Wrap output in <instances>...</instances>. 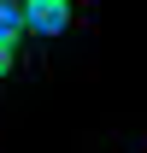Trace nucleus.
<instances>
[{
	"instance_id": "f257e3e1",
	"label": "nucleus",
	"mask_w": 147,
	"mask_h": 153,
	"mask_svg": "<svg viewBox=\"0 0 147 153\" xmlns=\"http://www.w3.org/2000/svg\"><path fill=\"white\" fill-rule=\"evenodd\" d=\"M24 12V36L36 41H65L82 30V18H88V0H18Z\"/></svg>"
},
{
	"instance_id": "f03ea898",
	"label": "nucleus",
	"mask_w": 147,
	"mask_h": 153,
	"mask_svg": "<svg viewBox=\"0 0 147 153\" xmlns=\"http://www.w3.org/2000/svg\"><path fill=\"white\" fill-rule=\"evenodd\" d=\"M0 41H12V47H24V12H18V0H0Z\"/></svg>"
},
{
	"instance_id": "7ed1b4c3",
	"label": "nucleus",
	"mask_w": 147,
	"mask_h": 153,
	"mask_svg": "<svg viewBox=\"0 0 147 153\" xmlns=\"http://www.w3.org/2000/svg\"><path fill=\"white\" fill-rule=\"evenodd\" d=\"M18 53H24V47L0 41V82H12V76H18Z\"/></svg>"
}]
</instances>
